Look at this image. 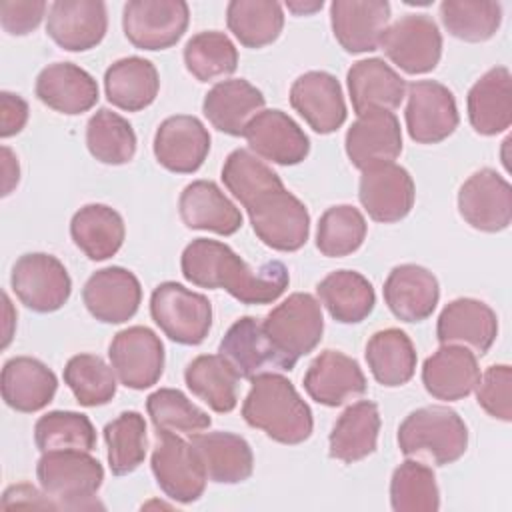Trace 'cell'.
<instances>
[{
    "mask_svg": "<svg viewBox=\"0 0 512 512\" xmlns=\"http://www.w3.org/2000/svg\"><path fill=\"white\" fill-rule=\"evenodd\" d=\"M36 476L58 508H92L104 468L86 450H48L36 464Z\"/></svg>",
    "mask_w": 512,
    "mask_h": 512,
    "instance_id": "cell-5",
    "label": "cell"
},
{
    "mask_svg": "<svg viewBox=\"0 0 512 512\" xmlns=\"http://www.w3.org/2000/svg\"><path fill=\"white\" fill-rule=\"evenodd\" d=\"M190 444L210 482L238 484L252 476L254 454L250 444L232 432L192 434Z\"/></svg>",
    "mask_w": 512,
    "mask_h": 512,
    "instance_id": "cell-28",
    "label": "cell"
},
{
    "mask_svg": "<svg viewBox=\"0 0 512 512\" xmlns=\"http://www.w3.org/2000/svg\"><path fill=\"white\" fill-rule=\"evenodd\" d=\"M48 4L42 0H2L0 24L12 36H24L38 28Z\"/></svg>",
    "mask_w": 512,
    "mask_h": 512,
    "instance_id": "cell-53",
    "label": "cell"
},
{
    "mask_svg": "<svg viewBox=\"0 0 512 512\" xmlns=\"http://www.w3.org/2000/svg\"><path fill=\"white\" fill-rule=\"evenodd\" d=\"M146 410L156 430L174 432V434H198L208 430L212 418L192 404L176 388H160L146 398Z\"/></svg>",
    "mask_w": 512,
    "mask_h": 512,
    "instance_id": "cell-51",
    "label": "cell"
},
{
    "mask_svg": "<svg viewBox=\"0 0 512 512\" xmlns=\"http://www.w3.org/2000/svg\"><path fill=\"white\" fill-rule=\"evenodd\" d=\"M108 466L114 476L134 472L146 458V422L136 410L122 412L104 426Z\"/></svg>",
    "mask_w": 512,
    "mask_h": 512,
    "instance_id": "cell-44",
    "label": "cell"
},
{
    "mask_svg": "<svg viewBox=\"0 0 512 512\" xmlns=\"http://www.w3.org/2000/svg\"><path fill=\"white\" fill-rule=\"evenodd\" d=\"M286 6H288V10H292V12H296V14H310V12H316V10H320L322 6H324V2L320 0V2H312V4H302V2H286Z\"/></svg>",
    "mask_w": 512,
    "mask_h": 512,
    "instance_id": "cell-56",
    "label": "cell"
},
{
    "mask_svg": "<svg viewBox=\"0 0 512 512\" xmlns=\"http://www.w3.org/2000/svg\"><path fill=\"white\" fill-rule=\"evenodd\" d=\"M188 390L214 412H232L238 404L240 376L220 354L196 356L184 370Z\"/></svg>",
    "mask_w": 512,
    "mask_h": 512,
    "instance_id": "cell-40",
    "label": "cell"
},
{
    "mask_svg": "<svg viewBox=\"0 0 512 512\" xmlns=\"http://www.w3.org/2000/svg\"><path fill=\"white\" fill-rule=\"evenodd\" d=\"M226 24L246 48L272 44L284 28L282 4L274 0H232L226 6Z\"/></svg>",
    "mask_w": 512,
    "mask_h": 512,
    "instance_id": "cell-41",
    "label": "cell"
},
{
    "mask_svg": "<svg viewBox=\"0 0 512 512\" xmlns=\"http://www.w3.org/2000/svg\"><path fill=\"white\" fill-rule=\"evenodd\" d=\"M220 356L236 370L240 378L252 380L258 374L270 372V368L282 370V362L264 334L262 320L252 316L238 318L224 334L218 346Z\"/></svg>",
    "mask_w": 512,
    "mask_h": 512,
    "instance_id": "cell-32",
    "label": "cell"
},
{
    "mask_svg": "<svg viewBox=\"0 0 512 512\" xmlns=\"http://www.w3.org/2000/svg\"><path fill=\"white\" fill-rule=\"evenodd\" d=\"M208 152L210 134L196 116H170L156 128L154 156L158 164L170 172H196L204 164Z\"/></svg>",
    "mask_w": 512,
    "mask_h": 512,
    "instance_id": "cell-22",
    "label": "cell"
},
{
    "mask_svg": "<svg viewBox=\"0 0 512 512\" xmlns=\"http://www.w3.org/2000/svg\"><path fill=\"white\" fill-rule=\"evenodd\" d=\"M390 504L396 512H436L440 492L432 468L418 460H404L392 472Z\"/></svg>",
    "mask_w": 512,
    "mask_h": 512,
    "instance_id": "cell-45",
    "label": "cell"
},
{
    "mask_svg": "<svg viewBox=\"0 0 512 512\" xmlns=\"http://www.w3.org/2000/svg\"><path fill=\"white\" fill-rule=\"evenodd\" d=\"M252 152L274 164H300L310 152V140L304 130L282 110H262L242 134Z\"/></svg>",
    "mask_w": 512,
    "mask_h": 512,
    "instance_id": "cell-19",
    "label": "cell"
},
{
    "mask_svg": "<svg viewBox=\"0 0 512 512\" xmlns=\"http://www.w3.org/2000/svg\"><path fill=\"white\" fill-rule=\"evenodd\" d=\"M478 404L496 420H512V368L508 364L488 366L476 384Z\"/></svg>",
    "mask_w": 512,
    "mask_h": 512,
    "instance_id": "cell-52",
    "label": "cell"
},
{
    "mask_svg": "<svg viewBox=\"0 0 512 512\" xmlns=\"http://www.w3.org/2000/svg\"><path fill=\"white\" fill-rule=\"evenodd\" d=\"M380 432V412L370 400L350 404L334 422L328 436V452L332 458L352 464L376 450Z\"/></svg>",
    "mask_w": 512,
    "mask_h": 512,
    "instance_id": "cell-35",
    "label": "cell"
},
{
    "mask_svg": "<svg viewBox=\"0 0 512 512\" xmlns=\"http://www.w3.org/2000/svg\"><path fill=\"white\" fill-rule=\"evenodd\" d=\"M290 104L318 134L336 132L346 120L342 86L330 72L310 70L290 86Z\"/></svg>",
    "mask_w": 512,
    "mask_h": 512,
    "instance_id": "cell-17",
    "label": "cell"
},
{
    "mask_svg": "<svg viewBox=\"0 0 512 512\" xmlns=\"http://www.w3.org/2000/svg\"><path fill=\"white\" fill-rule=\"evenodd\" d=\"M304 390L322 406H342L366 392L360 364L338 350H322L304 374Z\"/></svg>",
    "mask_w": 512,
    "mask_h": 512,
    "instance_id": "cell-21",
    "label": "cell"
},
{
    "mask_svg": "<svg viewBox=\"0 0 512 512\" xmlns=\"http://www.w3.org/2000/svg\"><path fill=\"white\" fill-rule=\"evenodd\" d=\"M242 416L248 426L290 446L308 440L314 428L310 406L302 400L294 384L276 372H264L252 378L242 404Z\"/></svg>",
    "mask_w": 512,
    "mask_h": 512,
    "instance_id": "cell-2",
    "label": "cell"
},
{
    "mask_svg": "<svg viewBox=\"0 0 512 512\" xmlns=\"http://www.w3.org/2000/svg\"><path fill=\"white\" fill-rule=\"evenodd\" d=\"M38 100L60 114H82L98 102V84L90 72L72 62H54L36 78Z\"/></svg>",
    "mask_w": 512,
    "mask_h": 512,
    "instance_id": "cell-27",
    "label": "cell"
},
{
    "mask_svg": "<svg viewBox=\"0 0 512 512\" xmlns=\"http://www.w3.org/2000/svg\"><path fill=\"white\" fill-rule=\"evenodd\" d=\"M384 302L390 312L404 322H422L432 316L440 286L436 276L418 264L394 266L384 282Z\"/></svg>",
    "mask_w": 512,
    "mask_h": 512,
    "instance_id": "cell-25",
    "label": "cell"
},
{
    "mask_svg": "<svg viewBox=\"0 0 512 512\" xmlns=\"http://www.w3.org/2000/svg\"><path fill=\"white\" fill-rule=\"evenodd\" d=\"M82 300L96 320L106 324H122L138 312L142 288L134 272L122 266H108L96 270L86 280Z\"/></svg>",
    "mask_w": 512,
    "mask_h": 512,
    "instance_id": "cell-20",
    "label": "cell"
},
{
    "mask_svg": "<svg viewBox=\"0 0 512 512\" xmlns=\"http://www.w3.org/2000/svg\"><path fill=\"white\" fill-rule=\"evenodd\" d=\"M222 182L242 206L268 190L284 186L280 176L264 160L242 148L230 152L224 160Z\"/></svg>",
    "mask_w": 512,
    "mask_h": 512,
    "instance_id": "cell-49",
    "label": "cell"
},
{
    "mask_svg": "<svg viewBox=\"0 0 512 512\" xmlns=\"http://www.w3.org/2000/svg\"><path fill=\"white\" fill-rule=\"evenodd\" d=\"M328 314L342 324L362 322L376 304V294L366 276L356 270H336L316 286Z\"/></svg>",
    "mask_w": 512,
    "mask_h": 512,
    "instance_id": "cell-38",
    "label": "cell"
},
{
    "mask_svg": "<svg viewBox=\"0 0 512 512\" xmlns=\"http://www.w3.org/2000/svg\"><path fill=\"white\" fill-rule=\"evenodd\" d=\"M70 236L90 260H106L122 248L126 228L114 208L86 204L72 216Z\"/></svg>",
    "mask_w": 512,
    "mask_h": 512,
    "instance_id": "cell-37",
    "label": "cell"
},
{
    "mask_svg": "<svg viewBox=\"0 0 512 512\" xmlns=\"http://www.w3.org/2000/svg\"><path fill=\"white\" fill-rule=\"evenodd\" d=\"M190 10L184 0H130L122 10L128 42L140 50H166L188 28Z\"/></svg>",
    "mask_w": 512,
    "mask_h": 512,
    "instance_id": "cell-8",
    "label": "cell"
},
{
    "mask_svg": "<svg viewBox=\"0 0 512 512\" xmlns=\"http://www.w3.org/2000/svg\"><path fill=\"white\" fill-rule=\"evenodd\" d=\"M184 64L198 82H210L238 68V50L224 32H198L184 46Z\"/></svg>",
    "mask_w": 512,
    "mask_h": 512,
    "instance_id": "cell-43",
    "label": "cell"
},
{
    "mask_svg": "<svg viewBox=\"0 0 512 512\" xmlns=\"http://www.w3.org/2000/svg\"><path fill=\"white\" fill-rule=\"evenodd\" d=\"M264 94L244 78L222 80L214 84L202 102L208 122L230 136H242L248 122L262 112Z\"/></svg>",
    "mask_w": 512,
    "mask_h": 512,
    "instance_id": "cell-30",
    "label": "cell"
},
{
    "mask_svg": "<svg viewBox=\"0 0 512 512\" xmlns=\"http://www.w3.org/2000/svg\"><path fill=\"white\" fill-rule=\"evenodd\" d=\"M104 90L110 104L126 112H138L150 106L160 90L156 66L140 56H126L108 66Z\"/></svg>",
    "mask_w": 512,
    "mask_h": 512,
    "instance_id": "cell-36",
    "label": "cell"
},
{
    "mask_svg": "<svg viewBox=\"0 0 512 512\" xmlns=\"http://www.w3.org/2000/svg\"><path fill=\"white\" fill-rule=\"evenodd\" d=\"M34 442L40 452L48 450H86L96 446V430L86 414L54 410L36 420Z\"/></svg>",
    "mask_w": 512,
    "mask_h": 512,
    "instance_id": "cell-47",
    "label": "cell"
},
{
    "mask_svg": "<svg viewBox=\"0 0 512 512\" xmlns=\"http://www.w3.org/2000/svg\"><path fill=\"white\" fill-rule=\"evenodd\" d=\"M150 314L172 342L186 346L204 342L212 328L210 300L178 282H162L152 290Z\"/></svg>",
    "mask_w": 512,
    "mask_h": 512,
    "instance_id": "cell-7",
    "label": "cell"
},
{
    "mask_svg": "<svg viewBox=\"0 0 512 512\" xmlns=\"http://www.w3.org/2000/svg\"><path fill=\"white\" fill-rule=\"evenodd\" d=\"M2 172H4V188L2 194L8 196L10 190L18 184L20 178V168H18V160L14 158L12 150L8 146H2Z\"/></svg>",
    "mask_w": 512,
    "mask_h": 512,
    "instance_id": "cell-55",
    "label": "cell"
},
{
    "mask_svg": "<svg viewBox=\"0 0 512 512\" xmlns=\"http://www.w3.org/2000/svg\"><path fill=\"white\" fill-rule=\"evenodd\" d=\"M178 212L182 222L192 230L230 236L242 226L240 210L212 180L190 182L178 198Z\"/></svg>",
    "mask_w": 512,
    "mask_h": 512,
    "instance_id": "cell-31",
    "label": "cell"
},
{
    "mask_svg": "<svg viewBox=\"0 0 512 512\" xmlns=\"http://www.w3.org/2000/svg\"><path fill=\"white\" fill-rule=\"evenodd\" d=\"M2 398L18 412H38L46 408L58 388L56 374L40 360L16 356L2 368Z\"/></svg>",
    "mask_w": 512,
    "mask_h": 512,
    "instance_id": "cell-33",
    "label": "cell"
},
{
    "mask_svg": "<svg viewBox=\"0 0 512 512\" xmlns=\"http://www.w3.org/2000/svg\"><path fill=\"white\" fill-rule=\"evenodd\" d=\"M64 382L82 406L108 404L116 394V372L96 354H76L64 366Z\"/></svg>",
    "mask_w": 512,
    "mask_h": 512,
    "instance_id": "cell-48",
    "label": "cell"
},
{
    "mask_svg": "<svg viewBox=\"0 0 512 512\" xmlns=\"http://www.w3.org/2000/svg\"><path fill=\"white\" fill-rule=\"evenodd\" d=\"M182 276L200 288H222L242 304H270L288 286V268L268 260L250 268L230 246L210 238L192 240L180 258Z\"/></svg>",
    "mask_w": 512,
    "mask_h": 512,
    "instance_id": "cell-1",
    "label": "cell"
},
{
    "mask_svg": "<svg viewBox=\"0 0 512 512\" xmlns=\"http://www.w3.org/2000/svg\"><path fill=\"white\" fill-rule=\"evenodd\" d=\"M366 362L378 384L396 388L406 384L416 370V348L400 328L378 330L366 342Z\"/></svg>",
    "mask_w": 512,
    "mask_h": 512,
    "instance_id": "cell-39",
    "label": "cell"
},
{
    "mask_svg": "<svg viewBox=\"0 0 512 512\" xmlns=\"http://www.w3.org/2000/svg\"><path fill=\"white\" fill-rule=\"evenodd\" d=\"M440 20L454 38L484 42L498 32L502 6L498 2L480 0H444L440 4Z\"/></svg>",
    "mask_w": 512,
    "mask_h": 512,
    "instance_id": "cell-46",
    "label": "cell"
},
{
    "mask_svg": "<svg viewBox=\"0 0 512 512\" xmlns=\"http://www.w3.org/2000/svg\"><path fill=\"white\" fill-rule=\"evenodd\" d=\"M468 120L482 136L504 132L512 122V86L506 66L490 68L472 84L466 98Z\"/></svg>",
    "mask_w": 512,
    "mask_h": 512,
    "instance_id": "cell-34",
    "label": "cell"
},
{
    "mask_svg": "<svg viewBox=\"0 0 512 512\" xmlns=\"http://www.w3.org/2000/svg\"><path fill=\"white\" fill-rule=\"evenodd\" d=\"M344 146L350 162L360 170L394 162L402 152V130L396 114L390 110L360 114L348 128Z\"/></svg>",
    "mask_w": 512,
    "mask_h": 512,
    "instance_id": "cell-18",
    "label": "cell"
},
{
    "mask_svg": "<svg viewBox=\"0 0 512 512\" xmlns=\"http://www.w3.org/2000/svg\"><path fill=\"white\" fill-rule=\"evenodd\" d=\"M414 196V180L406 168L386 162L362 170L358 198L372 220L384 224L402 220L412 210Z\"/></svg>",
    "mask_w": 512,
    "mask_h": 512,
    "instance_id": "cell-15",
    "label": "cell"
},
{
    "mask_svg": "<svg viewBox=\"0 0 512 512\" xmlns=\"http://www.w3.org/2000/svg\"><path fill=\"white\" fill-rule=\"evenodd\" d=\"M478 380L480 368L476 354L464 346L442 344L422 366L424 388L438 400H462L474 392Z\"/></svg>",
    "mask_w": 512,
    "mask_h": 512,
    "instance_id": "cell-26",
    "label": "cell"
},
{
    "mask_svg": "<svg viewBox=\"0 0 512 512\" xmlns=\"http://www.w3.org/2000/svg\"><path fill=\"white\" fill-rule=\"evenodd\" d=\"M106 28V4L100 0H56L48 8L46 32L68 52H84L98 46Z\"/></svg>",
    "mask_w": 512,
    "mask_h": 512,
    "instance_id": "cell-16",
    "label": "cell"
},
{
    "mask_svg": "<svg viewBox=\"0 0 512 512\" xmlns=\"http://www.w3.org/2000/svg\"><path fill=\"white\" fill-rule=\"evenodd\" d=\"M406 128L418 144H438L458 126L460 116L452 90L436 80H416L408 86Z\"/></svg>",
    "mask_w": 512,
    "mask_h": 512,
    "instance_id": "cell-13",
    "label": "cell"
},
{
    "mask_svg": "<svg viewBox=\"0 0 512 512\" xmlns=\"http://www.w3.org/2000/svg\"><path fill=\"white\" fill-rule=\"evenodd\" d=\"M460 216L480 232H500L512 220V188L492 168L474 172L458 190Z\"/></svg>",
    "mask_w": 512,
    "mask_h": 512,
    "instance_id": "cell-14",
    "label": "cell"
},
{
    "mask_svg": "<svg viewBox=\"0 0 512 512\" xmlns=\"http://www.w3.org/2000/svg\"><path fill=\"white\" fill-rule=\"evenodd\" d=\"M390 22L386 0H334L330 4V24L338 44L350 54L372 52Z\"/></svg>",
    "mask_w": 512,
    "mask_h": 512,
    "instance_id": "cell-23",
    "label": "cell"
},
{
    "mask_svg": "<svg viewBox=\"0 0 512 512\" xmlns=\"http://www.w3.org/2000/svg\"><path fill=\"white\" fill-rule=\"evenodd\" d=\"M86 146L98 162L120 166L134 158L136 134L124 116L100 108L86 124Z\"/></svg>",
    "mask_w": 512,
    "mask_h": 512,
    "instance_id": "cell-42",
    "label": "cell"
},
{
    "mask_svg": "<svg viewBox=\"0 0 512 512\" xmlns=\"http://www.w3.org/2000/svg\"><path fill=\"white\" fill-rule=\"evenodd\" d=\"M108 356L118 380L132 390L154 386L164 372V344L146 326L120 330L108 346Z\"/></svg>",
    "mask_w": 512,
    "mask_h": 512,
    "instance_id": "cell-12",
    "label": "cell"
},
{
    "mask_svg": "<svg viewBox=\"0 0 512 512\" xmlns=\"http://www.w3.org/2000/svg\"><path fill=\"white\" fill-rule=\"evenodd\" d=\"M366 220L362 212L350 204L328 208L316 230V248L328 258H340L356 252L366 238Z\"/></svg>",
    "mask_w": 512,
    "mask_h": 512,
    "instance_id": "cell-50",
    "label": "cell"
},
{
    "mask_svg": "<svg viewBox=\"0 0 512 512\" xmlns=\"http://www.w3.org/2000/svg\"><path fill=\"white\" fill-rule=\"evenodd\" d=\"M350 102L360 116L368 110H394L406 96L404 78L382 58L358 60L346 74Z\"/></svg>",
    "mask_w": 512,
    "mask_h": 512,
    "instance_id": "cell-29",
    "label": "cell"
},
{
    "mask_svg": "<svg viewBox=\"0 0 512 512\" xmlns=\"http://www.w3.org/2000/svg\"><path fill=\"white\" fill-rule=\"evenodd\" d=\"M152 474L160 490L180 502H196L206 488L204 468L190 442L174 432L156 430V446L152 452Z\"/></svg>",
    "mask_w": 512,
    "mask_h": 512,
    "instance_id": "cell-9",
    "label": "cell"
},
{
    "mask_svg": "<svg viewBox=\"0 0 512 512\" xmlns=\"http://www.w3.org/2000/svg\"><path fill=\"white\" fill-rule=\"evenodd\" d=\"M262 328L282 362V370H292L322 340L324 316L320 302L308 292H294L266 314Z\"/></svg>",
    "mask_w": 512,
    "mask_h": 512,
    "instance_id": "cell-4",
    "label": "cell"
},
{
    "mask_svg": "<svg viewBox=\"0 0 512 512\" xmlns=\"http://www.w3.org/2000/svg\"><path fill=\"white\" fill-rule=\"evenodd\" d=\"M256 236L278 252L300 250L310 234V214L300 198L284 186L256 196L244 206Z\"/></svg>",
    "mask_w": 512,
    "mask_h": 512,
    "instance_id": "cell-6",
    "label": "cell"
},
{
    "mask_svg": "<svg viewBox=\"0 0 512 512\" xmlns=\"http://www.w3.org/2000/svg\"><path fill=\"white\" fill-rule=\"evenodd\" d=\"M28 122V104L12 92L0 94V136L8 138L18 134Z\"/></svg>",
    "mask_w": 512,
    "mask_h": 512,
    "instance_id": "cell-54",
    "label": "cell"
},
{
    "mask_svg": "<svg viewBox=\"0 0 512 512\" xmlns=\"http://www.w3.org/2000/svg\"><path fill=\"white\" fill-rule=\"evenodd\" d=\"M498 336L496 312L482 300L456 298L444 306L436 324L440 344H456L486 354Z\"/></svg>",
    "mask_w": 512,
    "mask_h": 512,
    "instance_id": "cell-24",
    "label": "cell"
},
{
    "mask_svg": "<svg viewBox=\"0 0 512 512\" xmlns=\"http://www.w3.org/2000/svg\"><path fill=\"white\" fill-rule=\"evenodd\" d=\"M398 446L404 456L446 466L464 456L468 428L452 408L424 406L410 412L398 426Z\"/></svg>",
    "mask_w": 512,
    "mask_h": 512,
    "instance_id": "cell-3",
    "label": "cell"
},
{
    "mask_svg": "<svg viewBox=\"0 0 512 512\" xmlns=\"http://www.w3.org/2000/svg\"><path fill=\"white\" fill-rule=\"evenodd\" d=\"M10 284L18 300L40 314L62 308L72 292V280L64 264L46 252L20 256L10 274Z\"/></svg>",
    "mask_w": 512,
    "mask_h": 512,
    "instance_id": "cell-10",
    "label": "cell"
},
{
    "mask_svg": "<svg viewBox=\"0 0 512 512\" xmlns=\"http://www.w3.org/2000/svg\"><path fill=\"white\" fill-rule=\"evenodd\" d=\"M408 74L434 70L442 56V34L428 14H406L390 24L378 44Z\"/></svg>",
    "mask_w": 512,
    "mask_h": 512,
    "instance_id": "cell-11",
    "label": "cell"
}]
</instances>
